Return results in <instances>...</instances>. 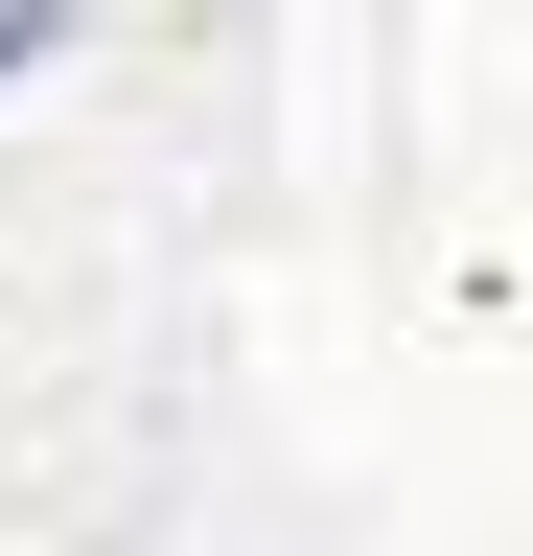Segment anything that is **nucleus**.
<instances>
[{
	"mask_svg": "<svg viewBox=\"0 0 533 556\" xmlns=\"http://www.w3.org/2000/svg\"><path fill=\"white\" fill-rule=\"evenodd\" d=\"M47 24H71V0H0V93H24V70H47Z\"/></svg>",
	"mask_w": 533,
	"mask_h": 556,
	"instance_id": "obj_1",
	"label": "nucleus"
}]
</instances>
